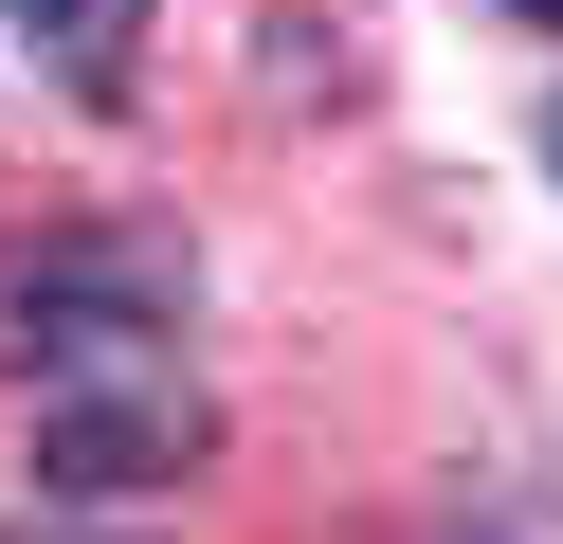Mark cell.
<instances>
[{
  "label": "cell",
  "mask_w": 563,
  "mask_h": 544,
  "mask_svg": "<svg viewBox=\"0 0 563 544\" xmlns=\"http://www.w3.org/2000/svg\"><path fill=\"white\" fill-rule=\"evenodd\" d=\"M545 164H563V109H545Z\"/></svg>",
  "instance_id": "5"
},
{
  "label": "cell",
  "mask_w": 563,
  "mask_h": 544,
  "mask_svg": "<svg viewBox=\"0 0 563 544\" xmlns=\"http://www.w3.org/2000/svg\"><path fill=\"white\" fill-rule=\"evenodd\" d=\"M19 345H37V381H110V363H164L183 345V254L164 236H74L19 273Z\"/></svg>",
  "instance_id": "2"
},
{
  "label": "cell",
  "mask_w": 563,
  "mask_h": 544,
  "mask_svg": "<svg viewBox=\"0 0 563 544\" xmlns=\"http://www.w3.org/2000/svg\"><path fill=\"white\" fill-rule=\"evenodd\" d=\"M19 36H37L74 91H128V36H146V0H19Z\"/></svg>",
  "instance_id": "3"
},
{
  "label": "cell",
  "mask_w": 563,
  "mask_h": 544,
  "mask_svg": "<svg viewBox=\"0 0 563 544\" xmlns=\"http://www.w3.org/2000/svg\"><path fill=\"white\" fill-rule=\"evenodd\" d=\"M527 19H545V36H563V0H527Z\"/></svg>",
  "instance_id": "4"
},
{
  "label": "cell",
  "mask_w": 563,
  "mask_h": 544,
  "mask_svg": "<svg viewBox=\"0 0 563 544\" xmlns=\"http://www.w3.org/2000/svg\"><path fill=\"white\" fill-rule=\"evenodd\" d=\"M37 544H74V526H37Z\"/></svg>",
  "instance_id": "6"
},
{
  "label": "cell",
  "mask_w": 563,
  "mask_h": 544,
  "mask_svg": "<svg viewBox=\"0 0 563 544\" xmlns=\"http://www.w3.org/2000/svg\"><path fill=\"white\" fill-rule=\"evenodd\" d=\"M200 381L183 363H110V381H37V490L74 508H128V490H183L200 471Z\"/></svg>",
  "instance_id": "1"
}]
</instances>
